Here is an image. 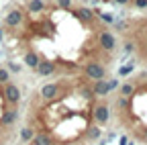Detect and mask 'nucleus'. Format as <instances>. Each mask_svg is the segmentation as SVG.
Segmentation results:
<instances>
[{
	"instance_id": "obj_1",
	"label": "nucleus",
	"mask_w": 147,
	"mask_h": 145,
	"mask_svg": "<svg viewBox=\"0 0 147 145\" xmlns=\"http://www.w3.org/2000/svg\"><path fill=\"white\" fill-rule=\"evenodd\" d=\"M23 121L25 145H96L110 125V102L84 76L47 78L31 92Z\"/></svg>"
},
{
	"instance_id": "obj_2",
	"label": "nucleus",
	"mask_w": 147,
	"mask_h": 145,
	"mask_svg": "<svg viewBox=\"0 0 147 145\" xmlns=\"http://www.w3.org/2000/svg\"><path fill=\"white\" fill-rule=\"evenodd\" d=\"M110 121L133 143L147 145V69L117 80L108 94Z\"/></svg>"
},
{
	"instance_id": "obj_3",
	"label": "nucleus",
	"mask_w": 147,
	"mask_h": 145,
	"mask_svg": "<svg viewBox=\"0 0 147 145\" xmlns=\"http://www.w3.org/2000/svg\"><path fill=\"white\" fill-rule=\"evenodd\" d=\"M12 80L8 69L0 65V145H8L10 139L14 137L16 133V127H18V115L21 106H14L6 100V94H4V84Z\"/></svg>"
},
{
	"instance_id": "obj_4",
	"label": "nucleus",
	"mask_w": 147,
	"mask_h": 145,
	"mask_svg": "<svg viewBox=\"0 0 147 145\" xmlns=\"http://www.w3.org/2000/svg\"><path fill=\"white\" fill-rule=\"evenodd\" d=\"M125 49L131 51L135 59L143 65V69H147V25L131 31V37L125 41Z\"/></svg>"
}]
</instances>
